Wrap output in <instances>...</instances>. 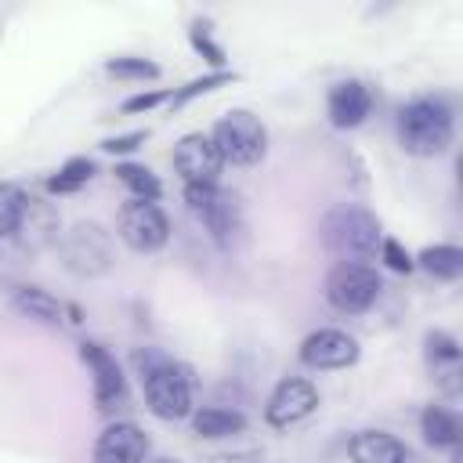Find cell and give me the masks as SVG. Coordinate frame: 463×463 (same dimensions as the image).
Instances as JSON below:
<instances>
[{"instance_id":"obj_1","label":"cell","mask_w":463,"mask_h":463,"mask_svg":"<svg viewBox=\"0 0 463 463\" xmlns=\"http://www.w3.org/2000/svg\"><path fill=\"white\" fill-rule=\"evenodd\" d=\"M130 365L141 380L145 405L156 420H184L192 416V369L170 358L163 347H137L130 354Z\"/></svg>"},{"instance_id":"obj_2","label":"cell","mask_w":463,"mask_h":463,"mask_svg":"<svg viewBox=\"0 0 463 463\" xmlns=\"http://www.w3.org/2000/svg\"><path fill=\"white\" fill-rule=\"evenodd\" d=\"M318 239H322V246L336 257V264H369V260H376V253H380L383 228H380L376 213H369L365 206L340 203V206H333V210L322 217Z\"/></svg>"},{"instance_id":"obj_3","label":"cell","mask_w":463,"mask_h":463,"mask_svg":"<svg viewBox=\"0 0 463 463\" xmlns=\"http://www.w3.org/2000/svg\"><path fill=\"white\" fill-rule=\"evenodd\" d=\"M398 145L409 156L430 159L452 145V109L441 98H416L398 109Z\"/></svg>"},{"instance_id":"obj_4","label":"cell","mask_w":463,"mask_h":463,"mask_svg":"<svg viewBox=\"0 0 463 463\" xmlns=\"http://www.w3.org/2000/svg\"><path fill=\"white\" fill-rule=\"evenodd\" d=\"M210 141L217 145V152H221L224 163L253 166V163H260L264 152H268V127H264L260 116H253L250 109H232V112H224V116L213 123Z\"/></svg>"},{"instance_id":"obj_5","label":"cell","mask_w":463,"mask_h":463,"mask_svg":"<svg viewBox=\"0 0 463 463\" xmlns=\"http://www.w3.org/2000/svg\"><path fill=\"white\" fill-rule=\"evenodd\" d=\"M184 206L192 210V217L210 232V239L217 246H232V239L242 232V210L239 199L232 192H224L221 184H184Z\"/></svg>"},{"instance_id":"obj_6","label":"cell","mask_w":463,"mask_h":463,"mask_svg":"<svg viewBox=\"0 0 463 463\" xmlns=\"http://www.w3.org/2000/svg\"><path fill=\"white\" fill-rule=\"evenodd\" d=\"M61 260L80 279H98L112 268V235L98 221H76L61 239Z\"/></svg>"},{"instance_id":"obj_7","label":"cell","mask_w":463,"mask_h":463,"mask_svg":"<svg viewBox=\"0 0 463 463\" xmlns=\"http://www.w3.org/2000/svg\"><path fill=\"white\" fill-rule=\"evenodd\" d=\"M383 282L369 264H333L326 275V300L340 315H362L376 304Z\"/></svg>"},{"instance_id":"obj_8","label":"cell","mask_w":463,"mask_h":463,"mask_svg":"<svg viewBox=\"0 0 463 463\" xmlns=\"http://www.w3.org/2000/svg\"><path fill=\"white\" fill-rule=\"evenodd\" d=\"M80 362L90 373V391H94L98 412L109 416V412L123 409L127 405V376H123L116 354L105 344H98V340H83L80 344Z\"/></svg>"},{"instance_id":"obj_9","label":"cell","mask_w":463,"mask_h":463,"mask_svg":"<svg viewBox=\"0 0 463 463\" xmlns=\"http://www.w3.org/2000/svg\"><path fill=\"white\" fill-rule=\"evenodd\" d=\"M116 232H119V239H123L134 253H156V250H163L166 239H170V221H166V213H163L156 203L127 199L123 210H119Z\"/></svg>"},{"instance_id":"obj_10","label":"cell","mask_w":463,"mask_h":463,"mask_svg":"<svg viewBox=\"0 0 463 463\" xmlns=\"http://www.w3.org/2000/svg\"><path fill=\"white\" fill-rule=\"evenodd\" d=\"M315 409H318V387L304 376H282L264 402V420L271 427L286 430V427L307 420Z\"/></svg>"},{"instance_id":"obj_11","label":"cell","mask_w":463,"mask_h":463,"mask_svg":"<svg viewBox=\"0 0 463 463\" xmlns=\"http://www.w3.org/2000/svg\"><path fill=\"white\" fill-rule=\"evenodd\" d=\"M174 170L181 174L184 184H217L224 159H221L217 145L210 141V134L195 130L174 145Z\"/></svg>"},{"instance_id":"obj_12","label":"cell","mask_w":463,"mask_h":463,"mask_svg":"<svg viewBox=\"0 0 463 463\" xmlns=\"http://www.w3.org/2000/svg\"><path fill=\"white\" fill-rule=\"evenodd\" d=\"M362 354L358 340L344 329H315L304 336L300 344V362L307 369H318V373H333V369H347L354 365Z\"/></svg>"},{"instance_id":"obj_13","label":"cell","mask_w":463,"mask_h":463,"mask_svg":"<svg viewBox=\"0 0 463 463\" xmlns=\"http://www.w3.org/2000/svg\"><path fill=\"white\" fill-rule=\"evenodd\" d=\"M148 434L130 423V420H116L109 423L90 449V463H145L148 459Z\"/></svg>"},{"instance_id":"obj_14","label":"cell","mask_w":463,"mask_h":463,"mask_svg":"<svg viewBox=\"0 0 463 463\" xmlns=\"http://www.w3.org/2000/svg\"><path fill=\"white\" fill-rule=\"evenodd\" d=\"M369 109H373V90L362 80H340V83L329 87L326 116L336 130H351V127L365 123Z\"/></svg>"},{"instance_id":"obj_15","label":"cell","mask_w":463,"mask_h":463,"mask_svg":"<svg viewBox=\"0 0 463 463\" xmlns=\"http://www.w3.org/2000/svg\"><path fill=\"white\" fill-rule=\"evenodd\" d=\"M351 463H405V445L387 430H358L347 445Z\"/></svg>"},{"instance_id":"obj_16","label":"cell","mask_w":463,"mask_h":463,"mask_svg":"<svg viewBox=\"0 0 463 463\" xmlns=\"http://www.w3.org/2000/svg\"><path fill=\"white\" fill-rule=\"evenodd\" d=\"M192 430L199 438H232L246 430V416L228 405H199L192 409Z\"/></svg>"},{"instance_id":"obj_17","label":"cell","mask_w":463,"mask_h":463,"mask_svg":"<svg viewBox=\"0 0 463 463\" xmlns=\"http://www.w3.org/2000/svg\"><path fill=\"white\" fill-rule=\"evenodd\" d=\"M11 307L22 318H33V322H43V326H61V315H65V307L40 286H18L11 293Z\"/></svg>"},{"instance_id":"obj_18","label":"cell","mask_w":463,"mask_h":463,"mask_svg":"<svg viewBox=\"0 0 463 463\" xmlns=\"http://www.w3.org/2000/svg\"><path fill=\"white\" fill-rule=\"evenodd\" d=\"M420 434L430 449H459V416L445 405H427L420 412Z\"/></svg>"},{"instance_id":"obj_19","label":"cell","mask_w":463,"mask_h":463,"mask_svg":"<svg viewBox=\"0 0 463 463\" xmlns=\"http://www.w3.org/2000/svg\"><path fill=\"white\" fill-rule=\"evenodd\" d=\"M427 275L441 279V282H452L463 275V250L452 246V242H438V246H427L420 250V257H412Z\"/></svg>"},{"instance_id":"obj_20","label":"cell","mask_w":463,"mask_h":463,"mask_svg":"<svg viewBox=\"0 0 463 463\" xmlns=\"http://www.w3.org/2000/svg\"><path fill=\"white\" fill-rule=\"evenodd\" d=\"M29 203H33V199H29L18 184L0 181V239L18 235V228H22L25 213H29Z\"/></svg>"},{"instance_id":"obj_21","label":"cell","mask_w":463,"mask_h":463,"mask_svg":"<svg viewBox=\"0 0 463 463\" xmlns=\"http://www.w3.org/2000/svg\"><path fill=\"white\" fill-rule=\"evenodd\" d=\"M90 177H94V163H90L87 156H72V159H65V163L58 166V174L47 177V192L69 195V192H80Z\"/></svg>"},{"instance_id":"obj_22","label":"cell","mask_w":463,"mask_h":463,"mask_svg":"<svg viewBox=\"0 0 463 463\" xmlns=\"http://www.w3.org/2000/svg\"><path fill=\"white\" fill-rule=\"evenodd\" d=\"M116 177L127 184L130 199H145V203H156V199L163 195V184H159V177H156L148 166H141V163H116Z\"/></svg>"},{"instance_id":"obj_23","label":"cell","mask_w":463,"mask_h":463,"mask_svg":"<svg viewBox=\"0 0 463 463\" xmlns=\"http://www.w3.org/2000/svg\"><path fill=\"white\" fill-rule=\"evenodd\" d=\"M423 354H427L430 369H441V365H445V369L456 376V365H459V340H456L452 333L430 329V333L423 336Z\"/></svg>"},{"instance_id":"obj_24","label":"cell","mask_w":463,"mask_h":463,"mask_svg":"<svg viewBox=\"0 0 463 463\" xmlns=\"http://www.w3.org/2000/svg\"><path fill=\"white\" fill-rule=\"evenodd\" d=\"M105 72L116 76V80H156V76H159V65L148 61V58H130V54H123V58H109V61H105Z\"/></svg>"},{"instance_id":"obj_25","label":"cell","mask_w":463,"mask_h":463,"mask_svg":"<svg viewBox=\"0 0 463 463\" xmlns=\"http://www.w3.org/2000/svg\"><path fill=\"white\" fill-rule=\"evenodd\" d=\"M235 80V72H206V76H199V80H192V83H184L181 90H170V101L174 105H184L188 98H199V94H210V90H217V87H224V83H232Z\"/></svg>"},{"instance_id":"obj_26","label":"cell","mask_w":463,"mask_h":463,"mask_svg":"<svg viewBox=\"0 0 463 463\" xmlns=\"http://www.w3.org/2000/svg\"><path fill=\"white\" fill-rule=\"evenodd\" d=\"M391 271H402V275H409L412 268H416V260L409 257V250H402V242L398 239H383L380 242V253H376Z\"/></svg>"},{"instance_id":"obj_27","label":"cell","mask_w":463,"mask_h":463,"mask_svg":"<svg viewBox=\"0 0 463 463\" xmlns=\"http://www.w3.org/2000/svg\"><path fill=\"white\" fill-rule=\"evenodd\" d=\"M210 25L206 22H192V47L199 51V54H206V61L210 65H217V72H221V65H224V51L210 40V33H206Z\"/></svg>"},{"instance_id":"obj_28","label":"cell","mask_w":463,"mask_h":463,"mask_svg":"<svg viewBox=\"0 0 463 463\" xmlns=\"http://www.w3.org/2000/svg\"><path fill=\"white\" fill-rule=\"evenodd\" d=\"M159 101H170V90H141V94H130L123 101V112H148Z\"/></svg>"},{"instance_id":"obj_29","label":"cell","mask_w":463,"mask_h":463,"mask_svg":"<svg viewBox=\"0 0 463 463\" xmlns=\"http://www.w3.org/2000/svg\"><path fill=\"white\" fill-rule=\"evenodd\" d=\"M145 137H148L145 130H130V134H119V137H105V141H101V148H105V152H112V156H123V152H134Z\"/></svg>"},{"instance_id":"obj_30","label":"cell","mask_w":463,"mask_h":463,"mask_svg":"<svg viewBox=\"0 0 463 463\" xmlns=\"http://www.w3.org/2000/svg\"><path fill=\"white\" fill-rule=\"evenodd\" d=\"M145 463H181V459H174V456H152V459H145Z\"/></svg>"}]
</instances>
